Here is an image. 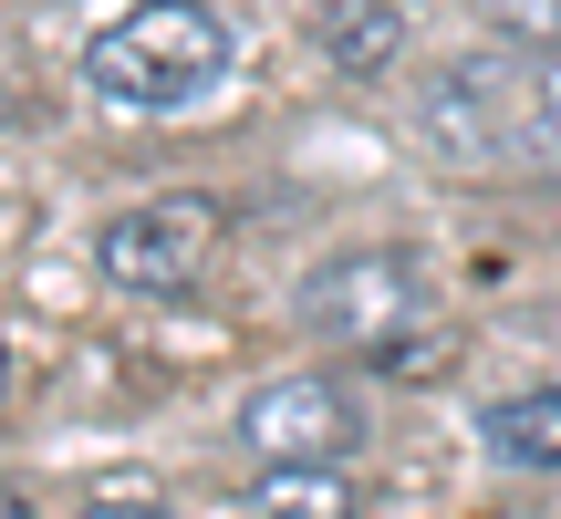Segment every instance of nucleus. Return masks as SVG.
Instances as JSON below:
<instances>
[{
	"label": "nucleus",
	"mask_w": 561,
	"mask_h": 519,
	"mask_svg": "<svg viewBox=\"0 0 561 519\" xmlns=\"http://www.w3.org/2000/svg\"><path fill=\"white\" fill-rule=\"evenodd\" d=\"M489 447H500L510 468H561V384H530V395H500L489 405Z\"/></svg>",
	"instance_id": "7"
},
{
	"label": "nucleus",
	"mask_w": 561,
	"mask_h": 519,
	"mask_svg": "<svg viewBox=\"0 0 561 519\" xmlns=\"http://www.w3.org/2000/svg\"><path fill=\"white\" fill-rule=\"evenodd\" d=\"M416 312H426V270L405 250H343V260H322V270L301 280V322H312L322 343L385 354Z\"/></svg>",
	"instance_id": "4"
},
{
	"label": "nucleus",
	"mask_w": 561,
	"mask_h": 519,
	"mask_svg": "<svg viewBox=\"0 0 561 519\" xmlns=\"http://www.w3.org/2000/svg\"><path fill=\"white\" fill-rule=\"evenodd\" d=\"M219 240H229L219 198H136V208H115V219L94 229V270L115 280V291L167 301V291H198L208 280Z\"/></svg>",
	"instance_id": "3"
},
{
	"label": "nucleus",
	"mask_w": 561,
	"mask_h": 519,
	"mask_svg": "<svg viewBox=\"0 0 561 519\" xmlns=\"http://www.w3.org/2000/svg\"><path fill=\"white\" fill-rule=\"evenodd\" d=\"M0 519H32V499H21V488H0Z\"/></svg>",
	"instance_id": "11"
},
{
	"label": "nucleus",
	"mask_w": 561,
	"mask_h": 519,
	"mask_svg": "<svg viewBox=\"0 0 561 519\" xmlns=\"http://www.w3.org/2000/svg\"><path fill=\"white\" fill-rule=\"evenodd\" d=\"M416 136L447 166H479V177L561 157V53H510L500 42V53L447 62L416 104Z\"/></svg>",
	"instance_id": "1"
},
{
	"label": "nucleus",
	"mask_w": 561,
	"mask_h": 519,
	"mask_svg": "<svg viewBox=\"0 0 561 519\" xmlns=\"http://www.w3.org/2000/svg\"><path fill=\"white\" fill-rule=\"evenodd\" d=\"M489 32L510 53H561V0H489Z\"/></svg>",
	"instance_id": "9"
},
{
	"label": "nucleus",
	"mask_w": 561,
	"mask_h": 519,
	"mask_svg": "<svg viewBox=\"0 0 561 519\" xmlns=\"http://www.w3.org/2000/svg\"><path fill=\"white\" fill-rule=\"evenodd\" d=\"M0 384H11V354H0Z\"/></svg>",
	"instance_id": "12"
},
{
	"label": "nucleus",
	"mask_w": 561,
	"mask_h": 519,
	"mask_svg": "<svg viewBox=\"0 0 561 519\" xmlns=\"http://www.w3.org/2000/svg\"><path fill=\"white\" fill-rule=\"evenodd\" d=\"M312 42L333 53V73H385V62L405 53V11L396 0H322Z\"/></svg>",
	"instance_id": "6"
},
{
	"label": "nucleus",
	"mask_w": 561,
	"mask_h": 519,
	"mask_svg": "<svg viewBox=\"0 0 561 519\" xmlns=\"http://www.w3.org/2000/svg\"><path fill=\"white\" fill-rule=\"evenodd\" d=\"M240 447L261 468H343L364 447V405L333 374H280L240 405Z\"/></svg>",
	"instance_id": "5"
},
{
	"label": "nucleus",
	"mask_w": 561,
	"mask_h": 519,
	"mask_svg": "<svg viewBox=\"0 0 561 519\" xmlns=\"http://www.w3.org/2000/svg\"><path fill=\"white\" fill-rule=\"evenodd\" d=\"M354 509H364V488L343 468H271L250 488V519H354Z\"/></svg>",
	"instance_id": "8"
},
{
	"label": "nucleus",
	"mask_w": 561,
	"mask_h": 519,
	"mask_svg": "<svg viewBox=\"0 0 561 519\" xmlns=\"http://www.w3.org/2000/svg\"><path fill=\"white\" fill-rule=\"evenodd\" d=\"M73 519H178V509H167L157 488H104V499H83Z\"/></svg>",
	"instance_id": "10"
},
{
	"label": "nucleus",
	"mask_w": 561,
	"mask_h": 519,
	"mask_svg": "<svg viewBox=\"0 0 561 519\" xmlns=\"http://www.w3.org/2000/svg\"><path fill=\"white\" fill-rule=\"evenodd\" d=\"M229 73V11L208 0H136L83 42V83L125 115H187Z\"/></svg>",
	"instance_id": "2"
}]
</instances>
